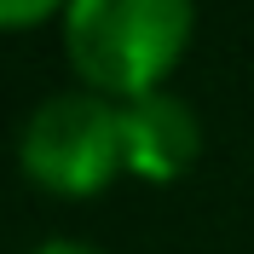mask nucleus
<instances>
[{
    "instance_id": "f257e3e1",
    "label": "nucleus",
    "mask_w": 254,
    "mask_h": 254,
    "mask_svg": "<svg viewBox=\"0 0 254 254\" xmlns=\"http://www.w3.org/2000/svg\"><path fill=\"white\" fill-rule=\"evenodd\" d=\"M196 29V0H69L64 58L93 93L144 98L162 93Z\"/></svg>"
},
{
    "instance_id": "f03ea898",
    "label": "nucleus",
    "mask_w": 254,
    "mask_h": 254,
    "mask_svg": "<svg viewBox=\"0 0 254 254\" xmlns=\"http://www.w3.org/2000/svg\"><path fill=\"white\" fill-rule=\"evenodd\" d=\"M17 168L52 196H93V190H104L116 174H127L122 104L93 93V87L47 93L23 116Z\"/></svg>"
},
{
    "instance_id": "7ed1b4c3",
    "label": "nucleus",
    "mask_w": 254,
    "mask_h": 254,
    "mask_svg": "<svg viewBox=\"0 0 254 254\" xmlns=\"http://www.w3.org/2000/svg\"><path fill=\"white\" fill-rule=\"evenodd\" d=\"M122 144H127V174L168 185V179L190 174V162L202 150V122L179 93H144L122 104Z\"/></svg>"
},
{
    "instance_id": "20e7f679",
    "label": "nucleus",
    "mask_w": 254,
    "mask_h": 254,
    "mask_svg": "<svg viewBox=\"0 0 254 254\" xmlns=\"http://www.w3.org/2000/svg\"><path fill=\"white\" fill-rule=\"evenodd\" d=\"M69 0H0V29H35V23H47L58 17Z\"/></svg>"
},
{
    "instance_id": "39448f33",
    "label": "nucleus",
    "mask_w": 254,
    "mask_h": 254,
    "mask_svg": "<svg viewBox=\"0 0 254 254\" xmlns=\"http://www.w3.org/2000/svg\"><path fill=\"white\" fill-rule=\"evenodd\" d=\"M29 254H104V249H93V243H81V237H47V243H35Z\"/></svg>"
}]
</instances>
